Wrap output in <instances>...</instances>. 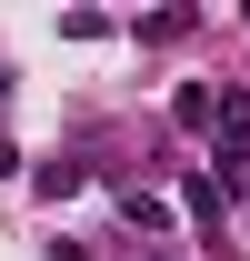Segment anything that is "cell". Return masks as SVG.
<instances>
[{
	"label": "cell",
	"mask_w": 250,
	"mask_h": 261,
	"mask_svg": "<svg viewBox=\"0 0 250 261\" xmlns=\"http://www.w3.org/2000/svg\"><path fill=\"white\" fill-rule=\"evenodd\" d=\"M180 121H190V130H220V100L200 91V81H190V91H180Z\"/></svg>",
	"instance_id": "6da1fadb"
},
{
	"label": "cell",
	"mask_w": 250,
	"mask_h": 261,
	"mask_svg": "<svg viewBox=\"0 0 250 261\" xmlns=\"http://www.w3.org/2000/svg\"><path fill=\"white\" fill-rule=\"evenodd\" d=\"M0 171H20V151H10V141H0Z\"/></svg>",
	"instance_id": "7a4b0ae2"
},
{
	"label": "cell",
	"mask_w": 250,
	"mask_h": 261,
	"mask_svg": "<svg viewBox=\"0 0 250 261\" xmlns=\"http://www.w3.org/2000/svg\"><path fill=\"white\" fill-rule=\"evenodd\" d=\"M0 100H10V70H0Z\"/></svg>",
	"instance_id": "3957f363"
}]
</instances>
